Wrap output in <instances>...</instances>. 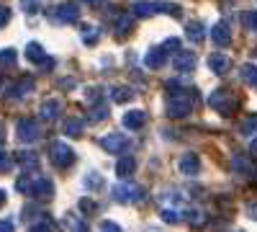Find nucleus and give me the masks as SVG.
I'll list each match as a JSON object with an SVG mask.
<instances>
[{
  "mask_svg": "<svg viewBox=\"0 0 257 232\" xmlns=\"http://www.w3.org/2000/svg\"><path fill=\"white\" fill-rule=\"evenodd\" d=\"M59 111H62V103L57 98H47L44 103H41V119L44 121H54L59 116Z\"/></svg>",
  "mask_w": 257,
  "mask_h": 232,
  "instance_id": "f3484780",
  "label": "nucleus"
},
{
  "mask_svg": "<svg viewBox=\"0 0 257 232\" xmlns=\"http://www.w3.org/2000/svg\"><path fill=\"white\" fill-rule=\"evenodd\" d=\"M185 219H188L190 227H203L208 217H206V212H201V209H190V212L185 214Z\"/></svg>",
  "mask_w": 257,
  "mask_h": 232,
  "instance_id": "bb28decb",
  "label": "nucleus"
},
{
  "mask_svg": "<svg viewBox=\"0 0 257 232\" xmlns=\"http://www.w3.org/2000/svg\"><path fill=\"white\" fill-rule=\"evenodd\" d=\"M16 188H18L21 194H29V196H31V188H34V176H31V173H24V176H21V178L16 181Z\"/></svg>",
  "mask_w": 257,
  "mask_h": 232,
  "instance_id": "2f4dec72",
  "label": "nucleus"
},
{
  "mask_svg": "<svg viewBox=\"0 0 257 232\" xmlns=\"http://www.w3.org/2000/svg\"><path fill=\"white\" fill-rule=\"evenodd\" d=\"M239 78L247 83V86L257 88V65H252V62H247V65L239 67Z\"/></svg>",
  "mask_w": 257,
  "mask_h": 232,
  "instance_id": "b1692460",
  "label": "nucleus"
},
{
  "mask_svg": "<svg viewBox=\"0 0 257 232\" xmlns=\"http://www.w3.org/2000/svg\"><path fill=\"white\" fill-rule=\"evenodd\" d=\"M231 171L237 173V176H247V173L252 171V168H249V163H247L244 158H239V155H234V158H231Z\"/></svg>",
  "mask_w": 257,
  "mask_h": 232,
  "instance_id": "7c9ffc66",
  "label": "nucleus"
},
{
  "mask_svg": "<svg viewBox=\"0 0 257 232\" xmlns=\"http://www.w3.org/2000/svg\"><path fill=\"white\" fill-rule=\"evenodd\" d=\"M208 106H211V109H216V111H221L224 116H229V114H234V109H237V98H234L231 91L219 88V91H213V93H211Z\"/></svg>",
  "mask_w": 257,
  "mask_h": 232,
  "instance_id": "f03ea898",
  "label": "nucleus"
},
{
  "mask_svg": "<svg viewBox=\"0 0 257 232\" xmlns=\"http://www.w3.org/2000/svg\"><path fill=\"white\" fill-rule=\"evenodd\" d=\"M82 126H85L82 119L70 116V119H64V134H67V137H80L82 134Z\"/></svg>",
  "mask_w": 257,
  "mask_h": 232,
  "instance_id": "393cba45",
  "label": "nucleus"
},
{
  "mask_svg": "<svg viewBox=\"0 0 257 232\" xmlns=\"http://www.w3.org/2000/svg\"><path fill=\"white\" fill-rule=\"evenodd\" d=\"M3 139H6V126L0 124V144H3Z\"/></svg>",
  "mask_w": 257,
  "mask_h": 232,
  "instance_id": "3c124183",
  "label": "nucleus"
},
{
  "mask_svg": "<svg viewBox=\"0 0 257 232\" xmlns=\"http://www.w3.org/2000/svg\"><path fill=\"white\" fill-rule=\"evenodd\" d=\"M247 212H249V217H254V219H257V199L247 204Z\"/></svg>",
  "mask_w": 257,
  "mask_h": 232,
  "instance_id": "09e8293b",
  "label": "nucleus"
},
{
  "mask_svg": "<svg viewBox=\"0 0 257 232\" xmlns=\"http://www.w3.org/2000/svg\"><path fill=\"white\" fill-rule=\"evenodd\" d=\"M11 168H13V158L6 150H0V173H8Z\"/></svg>",
  "mask_w": 257,
  "mask_h": 232,
  "instance_id": "58836bf2",
  "label": "nucleus"
},
{
  "mask_svg": "<svg viewBox=\"0 0 257 232\" xmlns=\"http://www.w3.org/2000/svg\"><path fill=\"white\" fill-rule=\"evenodd\" d=\"M147 121H149V116H147V111H142V109L128 111V114L123 116V126H126V129H142Z\"/></svg>",
  "mask_w": 257,
  "mask_h": 232,
  "instance_id": "2eb2a0df",
  "label": "nucleus"
},
{
  "mask_svg": "<svg viewBox=\"0 0 257 232\" xmlns=\"http://www.w3.org/2000/svg\"><path fill=\"white\" fill-rule=\"evenodd\" d=\"M29 232H57V227H54V222L49 217H44V219H39L36 224H31Z\"/></svg>",
  "mask_w": 257,
  "mask_h": 232,
  "instance_id": "c9c22d12",
  "label": "nucleus"
},
{
  "mask_svg": "<svg viewBox=\"0 0 257 232\" xmlns=\"http://www.w3.org/2000/svg\"><path fill=\"white\" fill-rule=\"evenodd\" d=\"M239 232H242V229H239Z\"/></svg>",
  "mask_w": 257,
  "mask_h": 232,
  "instance_id": "6e6d98bb",
  "label": "nucleus"
},
{
  "mask_svg": "<svg viewBox=\"0 0 257 232\" xmlns=\"http://www.w3.org/2000/svg\"><path fill=\"white\" fill-rule=\"evenodd\" d=\"M132 29H134V16L132 13H121L118 18H116V36L118 39H123V36H128L132 34Z\"/></svg>",
  "mask_w": 257,
  "mask_h": 232,
  "instance_id": "dca6fc26",
  "label": "nucleus"
},
{
  "mask_svg": "<svg viewBox=\"0 0 257 232\" xmlns=\"http://www.w3.org/2000/svg\"><path fill=\"white\" fill-rule=\"evenodd\" d=\"M173 67H175L178 72H193V70H196V54H193L190 49L178 52L175 59H173Z\"/></svg>",
  "mask_w": 257,
  "mask_h": 232,
  "instance_id": "9d476101",
  "label": "nucleus"
},
{
  "mask_svg": "<svg viewBox=\"0 0 257 232\" xmlns=\"http://www.w3.org/2000/svg\"><path fill=\"white\" fill-rule=\"evenodd\" d=\"M34 91V78L31 75H26V78H21L16 86H13V91H11V96L13 98H24L26 93H31Z\"/></svg>",
  "mask_w": 257,
  "mask_h": 232,
  "instance_id": "aec40b11",
  "label": "nucleus"
},
{
  "mask_svg": "<svg viewBox=\"0 0 257 232\" xmlns=\"http://www.w3.org/2000/svg\"><path fill=\"white\" fill-rule=\"evenodd\" d=\"M162 49H165V52H175V54H178V52H183V49H180V39H178V36L167 39L165 44H162Z\"/></svg>",
  "mask_w": 257,
  "mask_h": 232,
  "instance_id": "a19ab883",
  "label": "nucleus"
},
{
  "mask_svg": "<svg viewBox=\"0 0 257 232\" xmlns=\"http://www.w3.org/2000/svg\"><path fill=\"white\" fill-rule=\"evenodd\" d=\"M160 201H162V206H178V209H180L183 194H180V191H165V194L160 196Z\"/></svg>",
  "mask_w": 257,
  "mask_h": 232,
  "instance_id": "cd10ccee",
  "label": "nucleus"
},
{
  "mask_svg": "<svg viewBox=\"0 0 257 232\" xmlns=\"http://www.w3.org/2000/svg\"><path fill=\"white\" fill-rule=\"evenodd\" d=\"M157 13V3H147V0H142V3L134 6L132 16L134 18H149V16H155Z\"/></svg>",
  "mask_w": 257,
  "mask_h": 232,
  "instance_id": "5701e85b",
  "label": "nucleus"
},
{
  "mask_svg": "<svg viewBox=\"0 0 257 232\" xmlns=\"http://www.w3.org/2000/svg\"><path fill=\"white\" fill-rule=\"evenodd\" d=\"M239 21H242L244 29L257 31V11H242V13H239Z\"/></svg>",
  "mask_w": 257,
  "mask_h": 232,
  "instance_id": "c756f323",
  "label": "nucleus"
},
{
  "mask_svg": "<svg viewBox=\"0 0 257 232\" xmlns=\"http://www.w3.org/2000/svg\"><path fill=\"white\" fill-rule=\"evenodd\" d=\"M98 39H100L98 29H93V26H82V41H85V44H95Z\"/></svg>",
  "mask_w": 257,
  "mask_h": 232,
  "instance_id": "4c0bfd02",
  "label": "nucleus"
},
{
  "mask_svg": "<svg viewBox=\"0 0 257 232\" xmlns=\"http://www.w3.org/2000/svg\"><path fill=\"white\" fill-rule=\"evenodd\" d=\"M11 21V8H6V6H0V29H3L6 24Z\"/></svg>",
  "mask_w": 257,
  "mask_h": 232,
  "instance_id": "a18cd8bd",
  "label": "nucleus"
},
{
  "mask_svg": "<svg viewBox=\"0 0 257 232\" xmlns=\"http://www.w3.org/2000/svg\"><path fill=\"white\" fill-rule=\"evenodd\" d=\"M113 199L118 204H132V201H144V188L134 183H118L113 186Z\"/></svg>",
  "mask_w": 257,
  "mask_h": 232,
  "instance_id": "7ed1b4c3",
  "label": "nucleus"
},
{
  "mask_svg": "<svg viewBox=\"0 0 257 232\" xmlns=\"http://www.w3.org/2000/svg\"><path fill=\"white\" fill-rule=\"evenodd\" d=\"M26 57H29L31 62H36V65H44V59H47V52H44V47H41V44H36V41H31V44L26 47Z\"/></svg>",
  "mask_w": 257,
  "mask_h": 232,
  "instance_id": "4be33fe9",
  "label": "nucleus"
},
{
  "mask_svg": "<svg viewBox=\"0 0 257 232\" xmlns=\"http://www.w3.org/2000/svg\"><path fill=\"white\" fill-rule=\"evenodd\" d=\"M249 150H252V152H254V155H257V137H254V139H252V144H249Z\"/></svg>",
  "mask_w": 257,
  "mask_h": 232,
  "instance_id": "864d4df0",
  "label": "nucleus"
},
{
  "mask_svg": "<svg viewBox=\"0 0 257 232\" xmlns=\"http://www.w3.org/2000/svg\"><path fill=\"white\" fill-rule=\"evenodd\" d=\"M105 116H108V109H105V106H98V109H93L90 121H93V124H98V121H103Z\"/></svg>",
  "mask_w": 257,
  "mask_h": 232,
  "instance_id": "37998d69",
  "label": "nucleus"
},
{
  "mask_svg": "<svg viewBox=\"0 0 257 232\" xmlns=\"http://www.w3.org/2000/svg\"><path fill=\"white\" fill-rule=\"evenodd\" d=\"M85 98H88L90 103H93V101H100V98H103V88H98V86L88 88V91H85Z\"/></svg>",
  "mask_w": 257,
  "mask_h": 232,
  "instance_id": "79ce46f5",
  "label": "nucleus"
},
{
  "mask_svg": "<svg viewBox=\"0 0 257 232\" xmlns=\"http://www.w3.org/2000/svg\"><path fill=\"white\" fill-rule=\"evenodd\" d=\"M165 62H167V52L162 49V44H160V47H155V49H149V52H147V57H144V65H147L149 70L162 67Z\"/></svg>",
  "mask_w": 257,
  "mask_h": 232,
  "instance_id": "ddd939ff",
  "label": "nucleus"
},
{
  "mask_svg": "<svg viewBox=\"0 0 257 232\" xmlns=\"http://www.w3.org/2000/svg\"><path fill=\"white\" fill-rule=\"evenodd\" d=\"M198 103V91L196 88H180L175 93H170L167 98V116L170 119H185Z\"/></svg>",
  "mask_w": 257,
  "mask_h": 232,
  "instance_id": "f257e3e1",
  "label": "nucleus"
},
{
  "mask_svg": "<svg viewBox=\"0 0 257 232\" xmlns=\"http://www.w3.org/2000/svg\"><path fill=\"white\" fill-rule=\"evenodd\" d=\"M254 132H257V114L239 121V134H254Z\"/></svg>",
  "mask_w": 257,
  "mask_h": 232,
  "instance_id": "473e14b6",
  "label": "nucleus"
},
{
  "mask_svg": "<svg viewBox=\"0 0 257 232\" xmlns=\"http://www.w3.org/2000/svg\"><path fill=\"white\" fill-rule=\"evenodd\" d=\"M3 204H6V191L0 188V209H3Z\"/></svg>",
  "mask_w": 257,
  "mask_h": 232,
  "instance_id": "603ef678",
  "label": "nucleus"
},
{
  "mask_svg": "<svg viewBox=\"0 0 257 232\" xmlns=\"http://www.w3.org/2000/svg\"><path fill=\"white\" fill-rule=\"evenodd\" d=\"M137 171V160L132 155H121L116 160V176L118 178H132V173Z\"/></svg>",
  "mask_w": 257,
  "mask_h": 232,
  "instance_id": "4468645a",
  "label": "nucleus"
},
{
  "mask_svg": "<svg viewBox=\"0 0 257 232\" xmlns=\"http://www.w3.org/2000/svg\"><path fill=\"white\" fill-rule=\"evenodd\" d=\"M185 36L193 41V44H201V41L206 39V29H203V24H198V21H190V24L185 26Z\"/></svg>",
  "mask_w": 257,
  "mask_h": 232,
  "instance_id": "6ab92c4d",
  "label": "nucleus"
},
{
  "mask_svg": "<svg viewBox=\"0 0 257 232\" xmlns=\"http://www.w3.org/2000/svg\"><path fill=\"white\" fill-rule=\"evenodd\" d=\"M82 183H85V188L95 191V188H103V183H105V181H103V176H100V173H88Z\"/></svg>",
  "mask_w": 257,
  "mask_h": 232,
  "instance_id": "f704fd0d",
  "label": "nucleus"
},
{
  "mask_svg": "<svg viewBox=\"0 0 257 232\" xmlns=\"http://www.w3.org/2000/svg\"><path fill=\"white\" fill-rule=\"evenodd\" d=\"M31 196H36V199H52L54 196V183L49 178H36L34 188H31Z\"/></svg>",
  "mask_w": 257,
  "mask_h": 232,
  "instance_id": "f8f14e48",
  "label": "nucleus"
},
{
  "mask_svg": "<svg viewBox=\"0 0 257 232\" xmlns=\"http://www.w3.org/2000/svg\"><path fill=\"white\" fill-rule=\"evenodd\" d=\"M52 18H57L59 24H75V21L80 18V8L75 3H62V6L54 8Z\"/></svg>",
  "mask_w": 257,
  "mask_h": 232,
  "instance_id": "6e6552de",
  "label": "nucleus"
},
{
  "mask_svg": "<svg viewBox=\"0 0 257 232\" xmlns=\"http://www.w3.org/2000/svg\"><path fill=\"white\" fill-rule=\"evenodd\" d=\"M49 158H52L54 168H70L75 163V152L67 142H54L52 150H49Z\"/></svg>",
  "mask_w": 257,
  "mask_h": 232,
  "instance_id": "20e7f679",
  "label": "nucleus"
},
{
  "mask_svg": "<svg viewBox=\"0 0 257 232\" xmlns=\"http://www.w3.org/2000/svg\"><path fill=\"white\" fill-rule=\"evenodd\" d=\"M0 232H16L13 222L11 219H0Z\"/></svg>",
  "mask_w": 257,
  "mask_h": 232,
  "instance_id": "de8ad7c7",
  "label": "nucleus"
},
{
  "mask_svg": "<svg viewBox=\"0 0 257 232\" xmlns=\"http://www.w3.org/2000/svg\"><path fill=\"white\" fill-rule=\"evenodd\" d=\"M160 217H162V222H167V224H178V222H183V219H185L183 209H178V206H162Z\"/></svg>",
  "mask_w": 257,
  "mask_h": 232,
  "instance_id": "412c9836",
  "label": "nucleus"
},
{
  "mask_svg": "<svg viewBox=\"0 0 257 232\" xmlns=\"http://www.w3.org/2000/svg\"><path fill=\"white\" fill-rule=\"evenodd\" d=\"M100 232H121V227L116 222H103L100 224Z\"/></svg>",
  "mask_w": 257,
  "mask_h": 232,
  "instance_id": "49530a36",
  "label": "nucleus"
},
{
  "mask_svg": "<svg viewBox=\"0 0 257 232\" xmlns=\"http://www.w3.org/2000/svg\"><path fill=\"white\" fill-rule=\"evenodd\" d=\"M211 39H213V44H216L219 49H224V47L231 44V29H229L226 21H219V24L211 29Z\"/></svg>",
  "mask_w": 257,
  "mask_h": 232,
  "instance_id": "1a4fd4ad",
  "label": "nucleus"
},
{
  "mask_svg": "<svg viewBox=\"0 0 257 232\" xmlns=\"http://www.w3.org/2000/svg\"><path fill=\"white\" fill-rule=\"evenodd\" d=\"M16 132H18V139L21 142H36L41 137V126L34 119H21L18 126H16Z\"/></svg>",
  "mask_w": 257,
  "mask_h": 232,
  "instance_id": "423d86ee",
  "label": "nucleus"
},
{
  "mask_svg": "<svg viewBox=\"0 0 257 232\" xmlns=\"http://www.w3.org/2000/svg\"><path fill=\"white\" fill-rule=\"evenodd\" d=\"M64 227H67L70 232H88V224H85L77 214H67V217H64Z\"/></svg>",
  "mask_w": 257,
  "mask_h": 232,
  "instance_id": "a878e982",
  "label": "nucleus"
},
{
  "mask_svg": "<svg viewBox=\"0 0 257 232\" xmlns=\"http://www.w3.org/2000/svg\"><path fill=\"white\" fill-rule=\"evenodd\" d=\"M100 147L105 152H111V155H121V152H128L132 150V142H128L121 132H113V134H105L103 139H100Z\"/></svg>",
  "mask_w": 257,
  "mask_h": 232,
  "instance_id": "39448f33",
  "label": "nucleus"
},
{
  "mask_svg": "<svg viewBox=\"0 0 257 232\" xmlns=\"http://www.w3.org/2000/svg\"><path fill=\"white\" fill-rule=\"evenodd\" d=\"M157 13H167V16H180V8L173 3H157Z\"/></svg>",
  "mask_w": 257,
  "mask_h": 232,
  "instance_id": "ea45409f",
  "label": "nucleus"
},
{
  "mask_svg": "<svg viewBox=\"0 0 257 232\" xmlns=\"http://www.w3.org/2000/svg\"><path fill=\"white\" fill-rule=\"evenodd\" d=\"M111 98H113L116 103H126V101H132V98H134V91H132V88H126V86H118V88L111 91Z\"/></svg>",
  "mask_w": 257,
  "mask_h": 232,
  "instance_id": "c85d7f7f",
  "label": "nucleus"
},
{
  "mask_svg": "<svg viewBox=\"0 0 257 232\" xmlns=\"http://www.w3.org/2000/svg\"><path fill=\"white\" fill-rule=\"evenodd\" d=\"M82 3H88V6H93V8H95V6H103L105 0H82Z\"/></svg>",
  "mask_w": 257,
  "mask_h": 232,
  "instance_id": "8fccbe9b",
  "label": "nucleus"
},
{
  "mask_svg": "<svg viewBox=\"0 0 257 232\" xmlns=\"http://www.w3.org/2000/svg\"><path fill=\"white\" fill-rule=\"evenodd\" d=\"M208 67L216 72V75H226V72L231 70V59H229V54H224V52H213V54L208 57Z\"/></svg>",
  "mask_w": 257,
  "mask_h": 232,
  "instance_id": "9b49d317",
  "label": "nucleus"
},
{
  "mask_svg": "<svg viewBox=\"0 0 257 232\" xmlns=\"http://www.w3.org/2000/svg\"><path fill=\"white\" fill-rule=\"evenodd\" d=\"M178 171L183 176H198L201 173V158L196 152H183L178 160Z\"/></svg>",
  "mask_w": 257,
  "mask_h": 232,
  "instance_id": "0eeeda50",
  "label": "nucleus"
},
{
  "mask_svg": "<svg viewBox=\"0 0 257 232\" xmlns=\"http://www.w3.org/2000/svg\"><path fill=\"white\" fill-rule=\"evenodd\" d=\"M77 209L85 214V217H90V214H95L98 212V204L93 201V199H88V196H82L80 201H77Z\"/></svg>",
  "mask_w": 257,
  "mask_h": 232,
  "instance_id": "72a5a7b5",
  "label": "nucleus"
},
{
  "mask_svg": "<svg viewBox=\"0 0 257 232\" xmlns=\"http://www.w3.org/2000/svg\"><path fill=\"white\" fill-rule=\"evenodd\" d=\"M21 8L26 13H36L39 11V0H21Z\"/></svg>",
  "mask_w": 257,
  "mask_h": 232,
  "instance_id": "c03bdc74",
  "label": "nucleus"
},
{
  "mask_svg": "<svg viewBox=\"0 0 257 232\" xmlns=\"http://www.w3.org/2000/svg\"><path fill=\"white\" fill-rule=\"evenodd\" d=\"M0 86H3V80H0Z\"/></svg>",
  "mask_w": 257,
  "mask_h": 232,
  "instance_id": "5fc2aeb1",
  "label": "nucleus"
},
{
  "mask_svg": "<svg viewBox=\"0 0 257 232\" xmlns=\"http://www.w3.org/2000/svg\"><path fill=\"white\" fill-rule=\"evenodd\" d=\"M16 160H18V165L24 168V171H29V173L39 168V155L31 152V150H21V152L16 155Z\"/></svg>",
  "mask_w": 257,
  "mask_h": 232,
  "instance_id": "a211bd4d",
  "label": "nucleus"
},
{
  "mask_svg": "<svg viewBox=\"0 0 257 232\" xmlns=\"http://www.w3.org/2000/svg\"><path fill=\"white\" fill-rule=\"evenodd\" d=\"M16 59H18L16 49H3V52H0V67H13Z\"/></svg>",
  "mask_w": 257,
  "mask_h": 232,
  "instance_id": "e433bc0d",
  "label": "nucleus"
}]
</instances>
